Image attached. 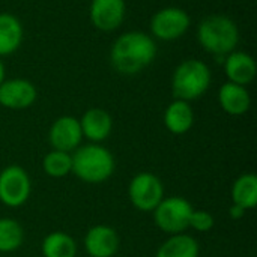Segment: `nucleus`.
Masks as SVG:
<instances>
[{
    "instance_id": "obj_21",
    "label": "nucleus",
    "mask_w": 257,
    "mask_h": 257,
    "mask_svg": "<svg viewBox=\"0 0 257 257\" xmlns=\"http://www.w3.org/2000/svg\"><path fill=\"white\" fill-rule=\"evenodd\" d=\"M24 239L23 227L12 218H0V253H11L21 247Z\"/></svg>"
},
{
    "instance_id": "obj_3",
    "label": "nucleus",
    "mask_w": 257,
    "mask_h": 257,
    "mask_svg": "<svg viewBox=\"0 0 257 257\" xmlns=\"http://www.w3.org/2000/svg\"><path fill=\"white\" fill-rule=\"evenodd\" d=\"M211 69L199 59H187L181 62L172 77V92L176 99L194 101L206 93L211 86Z\"/></svg>"
},
{
    "instance_id": "obj_10",
    "label": "nucleus",
    "mask_w": 257,
    "mask_h": 257,
    "mask_svg": "<svg viewBox=\"0 0 257 257\" xmlns=\"http://www.w3.org/2000/svg\"><path fill=\"white\" fill-rule=\"evenodd\" d=\"M83 133L80 120L74 116H62L56 119L48 133V142L54 151L71 152L81 143Z\"/></svg>"
},
{
    "instance_id": "obj_4",
    "label": "nucleus",
    "mask_w": 257,
    "mask_h": 257,
    "mask_svg": "<svg viewBox=\"0 0 257 257\" xmlns=\"http://www.w3.org/2000/svg\"><path fill=\"white\" fill-rule=\"evenodd\" d=\"M114 172V160L108 149L92 143L77 149L72 155V173L87 184H101Z\"/></svg>"
},
{
    "instance_id": "obj_13",
    "label": "nucleus",
    "mask_w": 257,
    "mask_h": 257,
    "mask_svg": "<svg viewBox=\"0 0 257 257\" xmlns=\"http://www.w3.org/2000/svg\"><path fill=\"white\" fill-rule=\"evenodd\" d=\"M224 72L230 83L247 86L256 78V60L245 51H232L224 57Z\"/></svg>"
},
{
    "instance_id": "obj_11",
    "label": "nucleus",
    "mask_w": 257,
    "mask_h": 257,
    "mask_svg": "<svg viewBox=\"0 0 257 257\" xmlns=\"http://www.w3.org/2000/svg\"><path fill=\"white\" fill-rule=\"evenodd\" d=\"M125 11V0H92L89 17L98 30L113 32L123 23Z\"/></svg>"
},
{
    "instance_id": "obj_14",
    "label": "nucleus",
    "mask_w": 257,
    "mask_h": 257,
    "mask_svg": "<svg viewBox=\"0 0 257 257\" xmlns=\"http://www.w3.org/2000/svg\"><path fill=\"white\" fill-rule=\"evenodd\" d=\"M80 126L83 137L93 143L105 140L113 130V119L108 111L102 108H89L80 119Z\"/></svg>"
},
{
    "instance_id": "obj_5",
    "label": "nucleus",
    "mask_w": 257,
    "mask_h": 257,
    "mask_svg": "<svg viewBox=\"0 0 257 257\" xmlns=\"http://www.w3.org/2000/svg\"><path fill=\"white\" fill-rule=\"evenodd\" d=\"M193 206L184 197L175 196L167 197L160 202V205L152 211L154 221L163 232L169 235L184 233L188 229L190 215L193 212Z\"/></svg>"
},
{
    "instance_id": "obj_9",
    "label": "nucleus",
    "mask_w": 257,
    "mask_h": 257,
    "mask_svg": "<svg viewBox=\"0 0 257 257\" xmlns=\"http://www.w3.org/2000/svg\"><path fill=\"white\" fill-rule=\"evenodd\" d=\"M38 90L26 78H11L0 84V105L11 110H24L33 105Z\"/></svg>"
},
{
    "instance_id": "obj_24",
    "label": "nucleus",
    "mask_w": 257,
    "mask_h": 257,
    "mask_svg": "<svg viewBox=\"0 0 257 257\" xmlns=\"http://www.w3.org/2000/svg\"><path fill=\"white\" fill-rule=\"evenodd\" d=\"M244 214H245V209H242L241 206H238V205H232L230 206V209H229V215H230V218H233V220H239V218H242L244 217Z\"/></svg>"
},
{
    "instance_id": "obj_15",
    "label": "nucleus",
    "mask_w": 257,
    "mask_h": 257,
    "mask_svg": "<svg viewBox=\"0 0 257 257\" xmlns=\"http://www.w3.org/2000/svg\"><path fill=\"white\" fill-rule=\"evenodd\" d=\"M218 102L227 114L242 116L250 110L251 98L245 86L227 81L218 90Z\"/></svg>"
},
{
    "instance_id": "obj_22",
    "label": "nucleus",
    "mask_w": 257,
    "mask_h": 257,
    "mask_svg": "<svg viewBox=\"0 0 257 257\" xmlns=\"http://www.w3.org/2000/svg\"><path fill=\"white\" fill-rule=\"evenodd\" d=\"M42 169L50 178H65L72 173V155H69V152L53 149L45 155Z\"/></svg>"
},
{
    "instance_id": "obj_20",
    "label": "nucleus",
    "mask_w": 257,
    "mask_h": 257,
    "mask_svg": "<svg viewBox=\"0 0 257 257\" xmlns=\"http://www.w3.org/2000/svg\"><path fill=\"white\" fill-rule=\"evenodd\" d=\"M44 257H75L77 244L65 232H51L42 241Z\"/></svg>"
},
{
    "instance_id": "obj_16",
    "label": "nucleus",
    "mask_w": 257,
    "mask_h": 257,
    "mask_svg": "<svg viewBox=\"0 0 257 257\" xmlns=\"http://www.w3.org/2000/svg\"><path fill=\"white\" fill-rule=\"evenodd\" d=\"M194 123V111L187 101L175 99L164 111V125L172 134H185Z\"/></svg>"
},
{
    "instance_id": "obj_6",
    "label": "nucleus",
    "mask_w": 257,
    "mask_h": 257,
    "mask_svg": "<svg viewBox=\"0 0 257 257\" xmlns=\"http://www.w3.org/2000/svg\"><path fill=\"white\" fill-rule=\"evenodd\" d=\"M128 196L136 209L152 212L164 199V187L155 175L143 172L131 179Z\"/></svg>"
},
{
    "instance_id": "obj_25",
    "label": "nucleus",
    "mask_w": 257,
    "mask_h": 257,
    "mask_svg": "<svg viewBox=\"0 0 257 257\" xmlns=\"http://www.w3.org/2000/svg\"><path fill=\"white\" fill-rule=\"evenodd\" d=\"M5 77H6V69H5V63H3V60L0 59V84L6 80Z\"/></svg>"
},
{
    "instance_id": "obj_7",
    "label": "nucleus",
    "mask_w": 257,
    "mask_h": 257,
    "mask_svg": "<svg viewBox=\"0 0 257 257\" xmlns=\"http://www.w3.org/2000/svg\"><path fill=\"white\" fill-rule=\"evenodd\" d=\"M32 191L27 172L20 166H9L0 172V202L9 208L23 206Z\"/></svg>"
},
{
    "instance_id": "obj_18",
    "label": "nucleus",
    "mask_w": 257,
    "mask_h": 257,
    "mask_svg": "<svg viewBox=\"0 0 257 257\" xmlns=\"http://www.w3.org/2000/svg\"><path fill=\"white\" fill-rule=\"evenodd\" d=\"M155 257H199V244L193 236L185 233L170 235L161 244Z\"/></svg>"
},
{
    "instance_id": "obj_12",
    "label": "nucleus",
    "mask_w": 257,
    "mask_h": 257,
    "mask_svg": "<svg viewBox=\"0 0 257 257\" xmlns=\"http://www.w3.org/2000/svg\"><path fill=\"white\" fill-rule=\"evenodd\" d=\"M84 248L90 257H113L119 248V236L110 226H93L84 236Z\"/></svg>"
},
{
    "instance_id": "obj_2",
    "label": "nucleus",
    "mask_w": 257,
    "mask_h": 257,
    "mask_svg": "<svg viewBox=\"0 0 257 257\" xmlns=\"http://www.w3.org/2000/svg\"><path fill=\"white\" fill-rule=\"evenodd\" d=\"M197 39L206 53L215 57H226L235 51L239 42V29L230 17L214 14L200 21Z\"/></svg>"
},
{
    "instance_id": "obj_1",
    "label": "nucleus",
    "mask_w": 257,
    "mask_h": 257,
    "mask_svg": "<svg viewBox=\"0 0 257 257\" xmlns=\"http://www.w3.org/2000/svg\"><path fill=\"white\" fill-rule=\"evenodd\" d=\"M157 57V44L145 32L133 30L120 35L110 50L111 66L123 75H134L148 68Z\"/></svg>"
},
{
    "instance_id": "obj_23",
    "label": "nucleus",
    "mask_w": 257,
    "mask_h": 257,
    "mask_svg": "<svg viewBox=\"0 0 257 257\" xmlns=\"http://www.w3.org/2000/svg\"><path fill=\"white\" fill-rule=\"evenodd\" d=\"M188 227L197 232H209L214 227V217L206 211H193L190 215Z\"/></svg>"
},
{
    "instance_id": "obj_19",
    "label": "nucleus",
    "mask_w": 257,
    "mask_h": 257,
    "mask_svg": "<svg viewBox=\"0 0 257 257\" xmlns=\"http://www.w3.org/2000/svg\"><path fill=\"white\" fill-rule=\"evenodd\" d=\"M233 205L242 209H253L257 205V176L254 173L241 175L232 187Z\"/></svg>"
},
{
    "instance_id": "obj_8",
    "label": "nucleus",
    "mask_w": 257,
    "mask_h": 257,
    "mask_svg": "<svg viewBox=\"0 0 257 257\" xmlns=\"http://www.w3.org/2000/svg\"><path fill=\"white\" fill-rule=\"evenodd\" d=\"M190 24L191 18L182 8L169 6L154 14L151 20V32L161 41H175L185 35Z\"/></svg>"
},
{
    "instance_id": "obj_17",
    "label": "nucleus",
    "mask_w": 257,
    "mask_h": 257,
    "mask_svg": "<svg viewBox=\"0 0 257 257\" xmlns=\"http://www.w3.org/2000/svg\"><path fill=\"white\" fill-rule=\"evenodd\" d=\"M23 24L21 21L8 12L0 14V57L15 53L23 42Z\"/></svg>"
}]
</instances>
